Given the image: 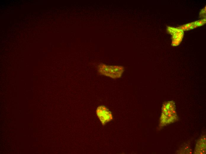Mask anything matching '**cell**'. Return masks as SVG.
I'll list each match as a JSON object with an SVG mask.
<instances>
[{
  "label": "cell",
  "mask_w": 206,
  "mask_h": 154,
  "mask_svg": "<svg viewBox=\"0 0 206 154\" xmlns=\"http://www.w3.org/2000/svg\"><path fill=\"white\" fill-rule=\"evenodd\" d=\"M96 113L103 125L105 124L112 119L111 112L104 105H100L97 107Z\"/></svg>",
  "instance_id": "3"
},
{
  "label": "cell",
  "mask_w": 206,
  "mask_h": 154,
  "mask_svg": "<svg viewBox=\"0 0 206 154\" xmlns=\"http://www.w3.org/2000/svg\"><path fill=\"white\" fill-rule=\"evenodd\" d=\"M177 153L179 154H191L192 153L190 148V144L187 143L184 145L179 150Z\"/></svg>",
  "instance_id": "5"
},
{
  "label": "cell",
  "mask_w": 206,
  "mask_h": 154,
  "mask_svg": "<svg viewBox=\"0 0 206 154\" xmlns=\"http://www.w3.org/2000/svg\"><path fill=\"white\" fill-rule=\"evenodd\" d=\"M178 119L174 102L170 101L164 103L162 107L159 127L173 123Z\"/></svg>",
  "instance_id": "1"
},
{
  "label": "cell",
  "mask_w": 206,
  "mask_h": 154,
  "mask_svg": "<svg viewBox=\"0 0 206 154\" xmlns=\"http://www.w3.org/2000/svg\"><path fill=\"white\" fill-rule=\"evenodd\" d=\"M205 8H204L200 12V16H203L205 15Z\"/></svg>",
  "instance_id": "6"
},
{
  "label": "cell",
  "mask_w": 206,
  "mask_h": 154,
  "mask_svg": "<svg viewBox=\"0 0 206 154\" xmlns=\"http://www.w3.org/2000/svg\"><path fill=\"white\" fill-rule=\"evenodd\" d=\"M194 154H206V135L202 136L198 140L196 143Z\"/></svg>",
  "instance_id": "4"
},
{
  "label": "cell",
  "mask_w": 206,
  "mask_h": 154,
  "mask_svg": "<svg viewBox=\"0 0 206 154\" xmlns=\"http://www.w3.org/2000/svg\"><path fill=\"white\" fill-rule=\"evenodd\" d=\"M124 69L122 66L108 65L104 64H99L97 67L100 74L114 78L120 77Z\"/></svg>",
  "instance_id": "2"
}]
</instances>
